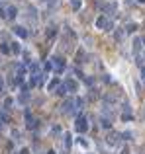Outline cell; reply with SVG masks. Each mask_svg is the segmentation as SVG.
<instances>
[{"mask_svg":"<svg viewBox=\"0 0 145 154\" xmlns=\"http://www.w3.org/2000/svg\"><path fill=\"white\" fill-rule=\"evenodd\" d=\"M77 131L78 133L88 131V121H86V117H84V115H78V119H77Z\"/></svg>","mask_w":145,"mask_h":154,"instance_id":"cell-1","label":"cell"},{"mask_svg":"<svg viewBox=\"0 0 145 154\" xmlns=\"http://www.w3.org/2000/svg\"><path fill=\"white\" fill-rule=\"evenodd\" d=\"M71 6H73V10H78V8L82 6V2H80V0H71Z\"/></svg>","mask_w":145,"mask_h":154,"instance_id":"cell-9","label":"cell"},{"mask_svg":"<svg viewBox=\"0 0 145 154\" xmlns=\"http://www.w3.org/2000/svg\"><path fill=\"white\" fill-rule=\"evenodd\" d=\"M14 33H16V35H20L22 39L28 37V31H26V27H22V25H16V27H14Z\"/></svg>","mask_w":145,"mask_h":154,"instance_id":"cell-5","label":"cell"},{"mask_svg":"<svg viewBox=\"0 0 145 154\" xmlns=\"http://www.w3.org/2000/svg\"><path fill=\"white\" fill-rule=\"evenodd\" d=\"M73 105H75V101H71V99H67L65 103H63V113H73Z\"/></svg>","mask_w":145,"mask_h":154,"instance_id":"cell-4","label":"cell"},{"mask_svg":"<svg viewBox=\"0 0 145 154\" xmlns=\"http://www.w3.org/2000/svg\"><path fill=\"white\" fill-rule=\"evenodd\" d=\"M106 143L110 144V146H118V144L122 143V135H118V133H110L108 139H106Z\"/></svg>","mask_w":145,"mask_h":154,"instance_id":"cell-2","label":"cell"},{"mask_svg":"<svg viewBox=\"0 0 145 154\" xmlns=\"http://www.w3.org/2000/svg\"><path fill=\"white\" fill-rule=\"evenodd\" d=\"M16 14H18V10H16L14 6H10V8H8V14H6V18H14Z\"/></svg>","mask_w":145,"mask_h":154,"instance_id":"cell-8","label":"cell"},{"mask_svg":"<svg viewBox=\"0 0 145 154\" xmlns=\"http://www.w3.org/2000/svg\"><path fill=\"white\" fill-rule=\"evenodd\" d=\"M65 146H67V150L71 148V135L69 133H65Z\"/></svg>","mask_w":145,"mask_h":154,"instance_id":"cell-11","label":"cell"},{"mask_svg":"<svg viewBox=\"0 0 145 154\" xmlns=\"http://www.w3.org/2000/svg\"><path fill=\"white\" fill-rule=\"evenodd\" d=\"M137 2H139V4H145V0H137Z\"/></svg>","mask_w":145,"mask_h":154,"instance_id":"cell-17","label":"cell"},{"mask_svg":"<svg viewBox=\"0 0 145 154\" xmlns=\"http://www.w3.org/2000/svg\"><path fill=\"white\" fill-rule=\"evenodd\" d=\"M143 49V41L139 39V37H135L134 39V53H135V57H139V51Z\"/></svg>","mask_w":145,"mask_h":154,"instance_id":"cell-3","label":"cell"},{"mask_svg":"<svg viewBox=\"0 0 145 154\" xmlns=\"http://www.w3.org/2000/svg\"><path fill=\"white\" fill-rule=\"evenodd\" d=\"M57 84H59V80H53V82H51V84H49V86H47V90H53V88H57Z\"/></svg>","mask_w":145,"mask_h":154,"instance_id":"cell-13","label":"cell"},{"mask_svg":"<svg viewBox=\"0 0 145 154\" xmlns=\"http://www.w3.org/2000/svg\"><path fill=\"white\" fill-rule=\"evenodd\" d=\"M4 90V80H2V76H0V92Z\"/></svg>","mask_w":145,"mask_h":154,"instance_id":"cell-15","label":"cell"},{"mask_svg":"<svg viewBox=\"0 0 145 154\" xmlns=\"http://www.w3.org/2000/svg\"><path fill=\"white\" fill-rule=\"evenodd\" d=\"M47 154H55V152H53V150H51V152H47Z\"/></svg>","mask_w":145,"mask_h":154,"instance_id":"cell-18","label":"cell"},{"mask_svg":"<svg viewBox=\"0 0 145 154\" xmlns=\"http://www.w3.org/2000/svg\"><path fill=\"white\" fill-rule=\"evenodd\" d=\"M57 94H59V96H65V94H67V88H65V84H61V86L57 88Z\"/></svg>","mask_w":145,"mask_h":154,"instance_id":"cell-10","label":"cell"},{"mask_svg":"<svg viewBox=\"0 0 145 154\" xmlns=\"http://www.w3.org/2000/svg\"><path fill=\"white\" fill-rule=\"evenodd\" d=\"M0 51H2V53H10V47H8V43H2Z\"/></svg>","mask_w":145,"mask_h":154,"instance_id":"cell-12","label":"cell"},{"mask_svg":"<svg viewBox=\"0 0 145 154\" xmlns=\"http://www.w3.org/2000/svg\"><path fill=\"white\" fill-rule=\"evenodd\" d=\"M141 78L145 80V66H141Z\"/></svg>","mask_w":145,"mask_h":154,"instance_id":"cell-16","label":"cell"},{"mask_svg":"<svg viewBox=\"0 0 145 154\" xmlns=\"http://www.w3.org/2000/svg\"><path fill=\"white\" fill-rule=\"evenodd\" d=\"M12 47H10V51L12 53H16V55H18V53H20V51H22V47H20V43H10Z\"/></svg>","mask_w":145,"mask_h":154,"instance_id":"cell-7","label":"cell"},{"mask_svg":"<svg viewBox=\"0 0 145 154\" xmlns=\"http://www.w3.org/2000/svg\"><path fill=\"white\" fill-rule=\"evenodd\" d=\"M127 31H129V33L135 31V25H134V23H129V25H127Z\"/></svg>","mask_w":145,"mask_h":154,"instance_id":"cell-14","label":"cell"},{"mask_svg":"<svg viewBox=\"0 0 145 154\" xmlns=\"http://www.w3.org/2000/svg\"><path fill=\"white\" fill-rule=\"evenodd\" d=\"M65 88L69 92H77V82L75 80H65Z\"/></svg>","mask_w":145,"mask_h":154,"instance_id":"cell-6","label":"cell"}]
</instances>
